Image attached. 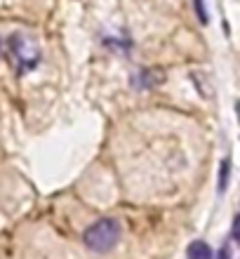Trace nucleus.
Wrapping results in <instances>:
<instances>
[{
    "mask_svg": "<svg viewBox=\"0 0 240 259\" xmlns=\"http://www.w3.org/2000/svg\"><path fill=\"white\" fill-rule=\"evenodd\" d=\"M7 55H10V64H12V68L17 73H26V71L35 68L38 62H40V48L26 33H14L10 38Z\"/></svg>",
    "mask_w": 240,
    "mask_h": 259,
    "instance_id": "obj_1",
    "label": "nucleus"
},
{
    "mask_svg": "<svg viewBox=\"0 0 240 259\" xmlns=\"http://www.w3.org/2000/svg\"><path fill=\"white\" fill-rule=\"evenodd\" d=\"M120 224L116 219H99L82 233V243L92 250V252H109L118 245L120 240Z\"/></svg>",
    "mask_w": 240,
    "mask_h": 259,
    "instance_id": "obj_2",
    "label": "nucleus"
},
{
    "mask_svg": "<svg viewBox=\"0 0 240 259\" xmlns=\"http://www.w3.org/2000/svg\"><path fill=\"white\" fill-rule=\"evenodd\" d=\"M165 80V73L160 71V68H144V71H139L137 78H134V88L139 90H151V88H158V85H163Z\"/></svg>",
    "mask_w": 240,
    "mask_h": 259,
    "instance_id": "obj_3",
    "label": "nucleus"
},
{
    "mask_svg": "<svg viewBox=\"0 0 240 259\" xmlns=\"http://www.w3.org/2000/svg\"><path fill=\"white\" fill-rule=\"evenodd\" d=\"M188 259H212V247L207 245L205 240H193L188 250H186Z\"/></svg>",
    "mask_w": 240,
    "mask_h": 259,
    "instance_id": "obj_4",
    "label": "nucleus"
},
{
    "mask_svg": "<svg viewBox=\"0 0 240 259\" xmlns=\"http://www.w3.org/2000/svg\"><path fill=\"white\" fill-rule=\"evenodd\" d=\"M228 172H231V165H228V160H224V163H221V172H219V191H226Z\"/></svg>",
    "mask_w": 240,
    "mask_h": 259,
    "instance_id": "obj_5",
    "label": "nucleus"
},
{
    "mask_svg": "<svg viewBox=\"0 0 240 259\" xmlns=\"http://www.w3.org/2000/svg\"><path fill=\"white\" fill-rule=\"evenodd\" d=\"M193 5H196V12H198L200 24H207L210 17H207V10H205V5H203V0H193Z\"/></svg>",
    "mask_w": 240,
    "mask_h": 259,
    "instance_id": "obj_6",
    "label": "nucleus"
},
{
    "mask_svg": "<svg viewBox=\"0 0 240 259\" xmlns=\"http://www.w3.org/2000/svg\"><path fill=\"white\" fill-rule=\"evenodd\" d=\"M231 238H233L235 243L240 245V214L235 217V222H233V231H231Z\"/></svg>",
    "mask_w": 240,
    "mask_h": 259,
    "instance_id": "obj_7",
    "label": "nucleus"
},
{
    "mask_svg": "<svg viewBox=\"0 0 240 259\" xmlns=\"http://www.w3.org/2000/svg\"><path fill=\"white\" fill-rule=\"evenodd\" d=\"M217 259H231V243H224V247L219 250V257Z\"/></svg>",
    "mask_w": 240,
    "mask_h": 259,
    "instance_id": "obj_8",
    "label": "nucleus"
}]
</instances>
